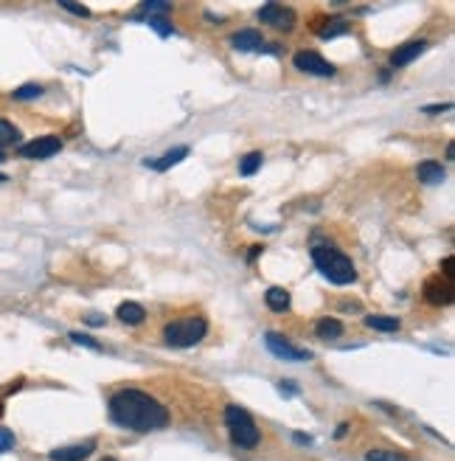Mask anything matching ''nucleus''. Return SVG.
I'll list each match as a JSON object with an SVG mask.
<instances>
[{"instance_id":"nucleus-1","label":"nucleus","mask_w":455,"mask_h":461,"mask_svg":"<svg viewBox=\"0 0 455 461\" xmlns=\"http://www.w3.org/2000/svg\"><path fill=\"white\" fill-rule=\"evenodd\" d=\"M110 419L118 428L135 430V433H149V430H163L169 425V411L152 397V394L141 388H121L115 391L110 403Z\"/></svg>"},{"instance_id":"nucleus-2","label":"nucleus","mask_w":455,"mask_h":461,"mask_svg":"<svg viewBox=\"0 0 455 461\" xmlns=\"http://www.w3.org/2000/svg\"><path fill=\"white\" fill-rule=\"evenodd\" d=\"M312 261H315V268L324 279H329L332 284H351L357 279V268H354V261L340 253L337 248H329V245H318L312 248Z\"/></svg>"},{"instance_id":"nucleus-3","label":"nucleus","mask_w":455,"mask_h":461,"mask_svg":"<svg viewBox=\"0 0 455 461\" xmlns=\"http://www.w3.org/2000/svg\"><path fill=\"white\" fill-rule=\"evenodd\" d=\"M225 425H228V433H231V442L237 447H242V450L259 447L262 430H259V425L253 422V416L242 405H228L225 408Z\"/></svg>"},{"instance_id":"nucleus-4","label":"nucleus","mask_w":455,"mask_h":461,"mask_svg":"<svg viewBox=\"0 0 455 461\" xmlns=\"http://www.w3.org/2000/svg\"><path fill=\"white\" fill-rule=\"evenodd\" d=\"M208 335V321L205 318H180V321H172L166 323L163 329V341L175 349H189V346H197L202 338Z\"/></svg>"},{"instance_id":"nucleus-5","label":"nucleus","mask_w":455,"mask_h":461,"mask_svg":"<svg viewBox=\"0 0 455 461\" xmlns=\"http://www.w3.org/2000/svg\"><path fill=\"white\" fill-rule=\"evenodd\" d=\"M264 343H267V349H270L278 360H289V363H307V360H312V352L292 346V343H289L284 335H278V332H267V335H264Z\"/></svg>"},{"instance_id":"nucleus-6","label":"nucleus","mask_w":455,"mask_h":461,"mask_svg":"<svg viewBox=\"0 0 455 461\" xmlns=\"http://www.w3.org/2000/svg\"><path fill=\"white\" fill-rule=\"evenodd\" d=\"M295 68L303 71V74H312V76H335V65L326 62L318 51H298L292 56Z\"/></svg>"},{"instance_id":"nucleus-7","label":"nucleus","mask_w":455,"mask_h":461,"mask_svg":"<svg viewBox=\"0 0 455 461\" xmlns=\"http://www.w3.org/2000/svg\"><path fill=\"white\" fill-rule=\"evenodd\" d=\"M259 17H262V23H267L276 31H292V26H295V12L281 3H264L259 9Z\"/></svg>"},{"instance_id":"nucleus-8","label":"nucleus","mask_w":455,"mask_h":461,"mask_svg":"<svg viewBox=\"0 0 455 461\" xmlns=\"http://www.w3.org/2000/svg\"><path fill=\"white\" fill-rule=\"evenodd\" d=\"M56 152H62V141L56 136H42L20 147V155L26 161H45V158H54Z\"/></svg>"},{"instance_id":"nucleus-9","label":"nucleus","mask_w":455,"mask_h":461,"mask_svg":"<svg viewBox=\"0 0 455 461\" xmlns=\"http://www.w3.org/2000/svg\"><path fill=\"white\" fill-rule=\"evenodd\" d=\"M452 282H447V279H441V276H436V279H427V284H424V301L427 304H433V307H447V304H452Z\"/></svg>"},{"instance_id":"nucleus-10","label":"nucleus","mask_w":455,"mask_h":461,"mask_svg":"<svg viewBox=\"0 0 455 461\" xmlns=\"http://www.w3.org/2000/svg\"><path fill=\"white\" fill-rule=\"evenodd\" d=\"M96 450V442H82V444H67V447H56L48 453L51 461H85L90 453Z\"/></svg>"},{"instance_id":"nucleus-11","label":"nucleus","mask_w":455,"mask_h":461,"mask_svg":"<svg viewBox=\"0 0 455 461\" xmlns=\"http://www.w3.org/2000/svg\"><path fill=\"white\" fill-rule=\"evenodd\" d=\"M424 48H427V40H410V42L399 45V48L391 54V65H394V68H405V65L416 62V59L424 54Z\"/></svg>"},{"instance_id":"nucleus-12","label":"nucleus","mask_w":455,"mask_h":461,"mask_svg":"<svg viewBox=\"0 0 455 461\" xmlns=\"http://www.w3.org/2000/svg\"><path fill=\"white\" fill-rule=\"evenodd\" d=\"M186 155H189V147H175V149H166V155L163 158H146L143 161V166H149V169H155V172H166V169H172V166H177L180 161H186Z\"/></svg>"},{"instance_id":"nucleus-13","label":"nucleus","mask_w":455,"mask_h":461,"mask_svg":"<svg viewBox=\"0 0 455 461\" xmlns=\"http://www.w3.org/2000/svg\"><path fill=\"white\" fill-rule=\"evenodd\" d=\"M231 45L237 51H264V37L256 29H242L231 37Z\"/></svg>"},{"instance_id":"nucleus-14","label":"nucleus","mask_w":455,"mask_h":461,"mask_svg":"<svg viewBox=\"0 0 455 461\" xmlns=\"http://www.w3.org/2000/svg\"><path fill=\"white\" fill-rule=\"evenodd\" d=\"M349 31H351V23H349V17H340V15H332L324 20V26H318L321 40H335V37L349 34Z\"/></svg>"},{"instance_id":"nucleus-15","label":"nucleus","mask_w":455,"mask_h":461,"mask_svg":"<svg viewBox=\"0 0 455 461\" xmlns=\"http://www.w3.org/2000/svg\"><path fill=\"white\" fill-rule=\"evenodd\" d=\"M416 175H419V180L427 183V186H438V183H444V177H447V172H444V166H441L438 161H422V163L416 166Z\"/></svg>"},{"instance_id":"nucleus-16","label":"nucleus","mask_w":455,"mask_h":461,"mask_svg":"<svg viewBox=\"0 0 455 461\" xmlns=\"http://www.w3.org/2000/svg\"><path fill=\"white\" fill-rule=\"evenodd\" d=\"M115 315H118V321L127 323V326H138V323L146 321V309H143L138 301H124Z\"/></svg>"},{"instance_id":"nucleus-17","label":"nucleus","mask_w":455,"mask_h":461,"mask_svg":"<svg viewBox=\"0 0 455 461\" xmlns=\"http://www.w3.org/2000/svg\"><path fill=\"white\" fill-rule=\"evenodd\" d=\"M264 304H267L273 312H287L289 304H292V296H289V290H284V287H270V290L264 293Z\"/></svg>"},{"instance_id":"nucleus-18","label":"nucleus","mask_w":455,"mask_h":461,"mask_svg":"<svg viewBox=\"0 0 455 461\" xmlns=\"http://www.w3.org/2000/svg\"><path fill=\"white\" fill-rule=\"evenodd\" d=\"M365 326L374 329V332H385V335H394L399 332V318H391V315H368L365 318Z\"/></svg>"},{"instance_id":"nucleus-19","label":"nucleus","mask_w":455,"mask_h":461,"mask_svg":"<svg viewBox=\"0 0 455 461\" xmlns=\"http://www.w3.org/2000/svg\"><path fill=\"white\" fill-rule=\"evenodd\" d=\"M315 332H318L321 341H337L343 335V323L337 318H321L315 323Z\"/></svg>"},{"instance_id":"nucleus-20","label":"nucleus","mask_w":455,"mask_h":461,"mask_svg":"<svg viewBox=\"0 0 455 461\" xmlns=\"http://www.w3.org/2000/svg\"><path fill=\"white\" fill-rule=\"evenodd\" d=\"M365 461H408V455H405V453H397V450L376 447V450H368V453H365Z\"/></svg>"},{"instance_id":"nucleus-21","label":"nucleus","mask_w":455,"mask_h":461,"mask_svg":"<svg viewBox=\"0 0 455 461\" xmlns=\"http://www.w3.org/2000/svg\"><path fill=\"white\" fill-rule=\"evenodd\" d=\"M20 141V129L12 121H0V147H12Z\"/></svg>"},{"instance_id":"nucleus-22","label":"nucleus","mask_w":455,"mask_h":461,"mask_svg":"<svg viewBox=\"0 0 455 461\" xmlns=\"http://www.w3.org/2000/svg\"><path fill=\"white\" fill-rule=\"evenodd\" d=\"M259 166H262V152H248V155L239 161V175L250 177V175L259 172Z\"/></svg>"},{"instance_id":"nucleus-23","label":"nucleus","mask_w":455,"mask_h":461,"mask_svg":"<svg viewBox=\"0 0 455 461\" xmlns=\"http://www.w3.org/2000/svg\"><path fill=\"white\" fill-rule=\"evenodd\" d=\"M146 23H149V29H155L161 37H169V34H172V23H169L163 15H149Z\"/></svg>"},{"instance_id":"nucleus-24","label":"nucleus","mask_w":455,"mask_h":461,"mask_svg":"<svg viewBox=\"0 0 455 461\" xmlns=\"http://www.w3.org/2000/svg\"><path fill=\"white\" fill-rule=\"evenodd\" d=\"M67 338H70V341H73L76 346H85V349H93V352H99V349H102V343H99L96 338L85 335V332H70Z\"/></svg>"},{"instance_id":"nucleus-25","label":"nucleus","mask_w":455,"mask_h":461,"mask_svg":"<svg viewBox=\"0 0 455 461\" xmlns=\"http://www.w3.org/2000/svg\"><path fill=\"white\" fill-rule=\"evenodd\" d=\"M42 96V88L40 85H23L15 90V99L17 102H29V99H40Z\"/></svg>"},{"instance_id":"nucleus-26","label":"nucleus","mask_w":455,"mask_h":461,"mask_svg":"<svg viewBox=\"0 0 455 461\" xmlns=\"http://www.w3.org/2000/svg\"><path fill=\"white\" fill-rule=\"evenodd\" d=\"M15 450V433L9 428H0V455Z\"/></svg>"},{"instance_id":"nucleus-27","label":"nucleus","mask_w":455,"mask_h":461,"mask_svg":"<svg viewBox=\"0 0 455 461\" xmlns=\"http://www.w3.org/2000/svg\"><path fill=\"white\" fill-rule=\"evenodd\" d=\"M65 12H70V15H79V17H90V9L88 6H82V3H67V0H65V3H59Z\"/></svg>"},{"instance_id":"nucleus-28","label":"nucleus","mask_w":455,"mask_h":461,"mask_svg":"<svg viewBox=\"0 0 455 461\" xmlns=\"http://www.w3.org/2000/svg\"><path fill=\"white\" fill-rule=\"evenodd\" d=\"M441 273H444L447 282H452V256H444V259H441Z\"/></svg>"},{"instance_id":"nucleus-29","label":"nucleus","mask_w":455,"mask_h":461,"mask_svg":"<svg viewBox=\"0 0 455 461\" xmlns=\"http://www.w3.org/2000/svg\"><path fill=\"white\" fill-rule=\"evenodd\" d=\"M449 110H452V104H427L424 107L427 115H438V113H449Z\"/></svg>"},{"instance_id":"nucleus-30","label":"nucleus","mask_w":455,"mask_h":461,"mask_svg":"<svg viewBox=\"0 0 455 461\" xmlns=\"http://www.w3.org/2000/svg\"><path fill=\"white\" fill-rule=\"evenodd\" d=\"M278 391H281V394H295L298 388H295L292 382H278Z\"/></svg>"},{"instance_id":"nucleus-31","label":"nucleus","mask_w":455,"mask_h":461,"mask_svg":"<svg viewBox=\"0 0 455 461\" xmlns=\"http://www.w3.org/2000/svg\"><path fill=\"white\" fill-rule=\"evenodd\" d=\"M85 321H88L90 326H99V323H104V315H88Z\"/></svg>"},{"instance_id":"nucleus-32","label":"nucleus","mask_w":455,"mask_h":461,"mask_svg":"<svg viewBox=\"0 0 455 461\" xmlns=\"http://www.w3.org/2000/svg\"><path fill=\"white\" fill-rule=\"evenodd\" d=\"M292 439H295L298 444H312V436H303V433H295Z\"/></svg>"},{"instance_id":"nucleus-33","label":"nucleus","mask_w":455,"mask_h":461,"mask_svg":"<svg viewBox=\"0 0 455 461\" xmlns=\"http://www.w3.org/2000/svg\"><path fill=\"white\" fill-rule=\"evenodd\" d=\"M6 180H9V177H6V175H0V183H6Z\"/></svg>"},{"instance_id":"nucleus-34","label":"nucleus","mask_w":455,"mask_h":461,"mask_svg":"<svg viewBox=\"0 0 455 461\" xmlns=\"http://www.w3.org/2000/svg\"><path fill=\"white\" fill-rule=\"evenodd\" d=\"M3 161H6V155H3V152H0V163H3Z\"/></svg>"},{"instance_id":"nucleus-35","label":"nucleus","mask_w":455,"mask_h":461,"mask_svg":"<svg viewBox=\"0 0 455 461\" xmlns=\"http://www.w3.org/2000/svg\"><path fill=\"white\" fill-rule=\"evenodd\" d=\"M0 414H3V400H0Z\"/></svg>"},{"instance_id":"nucleus-36","label":"nucleus","mask_w":455,"mask_h":461,"mask_svg":"<svg viewBox=\"0 0 455 461\" xmlns=\"http://www.w3.org/2000/svg\"><path fill=\"white\" fill-rule=\"evenodd\" d=\"M102 461H115V458H102Z\"/></svg>"}]
</instances>
